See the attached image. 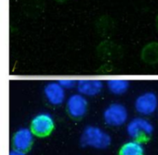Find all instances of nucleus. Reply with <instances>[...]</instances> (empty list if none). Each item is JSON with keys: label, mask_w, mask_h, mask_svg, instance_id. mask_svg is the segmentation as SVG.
Here are the masks:
<instances>
[{"label": "nucleus", "mask_w": 158, "mask_h": 155, "mask_svg": "<svg viewBox=\"0 0 158 155\" xmlns=\"http://www.w3.org/2000/svg\"><path fill=\"white\" fill-rule=\"evenodd\" d=\"M81 143L84 146L106 149L111 144V139L107 132L98 127L89 126L81 135Z\"/></svg>", "instance_id": "f257e3e1"}, {"label": "nucleus", "mask_w": 158, "mask_h": 155, "mask_svg": "<svg viewBox=\"0 0 158 155\" xmlns=\"http://www.w3.org/2000/svg\"><path fill=\"white\" fill-rule=\"evenodd\" d=\"M127 108L120 103H112L104 112V120L110 126L118 127L124 125L127 120Z\"/></svg>", "instance_id": "f03ea898"}, {"label": "nucleus", "mask_w": 158, "mask_h": 155, "mask_svg": "<svg viewBox=\"0 0 158 155\" xmlns=\"http://www.w3.org/2000/svg\"><path fill=\"white\" fill-rule=\"evenodd\" d=\"M55 126L54 120L50 114L40 113L31 122V130L37 136H48Z\"/></svg>", "instance_id": "7ed1b4c3"}, {"label": "nucleus", "mask_w": 158, "mask_h": 155, "mask_svg": "<svg viewBox=\"0 0 158 155\" xmlns=\"http://www.w3.org/2000/svg\"><path fill=\"white\" fill-rule=\"evenodd\" d=\"M127 133L131 138L138 139L144 136H149L153 132V125L145 118L133 119L127 127Z\"/></svg>", "instance_id": "20e7f679"}, {"label": "nucleus", "mask_w": 158, "mask_h": 155, "mask_svg": "<svg viewBox=\"0 0 158 155\" xmlns=\"http://www.w3.org/2000/svg\"><path fill=\"white\" fill-rule=\"evenodd\" d=\"M135 109L142 115H150L156 110L158 98L153 92H146L138 97L135 102Z\"/></svg>", "instance_id": "39448f33"}, {"label": "nucleus", "mask_w": 158, "mask_h": 155, "mask_svg": "<svg viewBox=\"0 0 158 155\" xmlns=\"http://www.w3.org/2000/svg\"><path fill=\"white\" fill-rule=\"evenodd\" d=\"M88 102L81 94H74L67 99V109L70 116L74 118H81L86 113Z\"/></svg>", "instance_id": "423d86ee"}, {"label": "nucleus", "mask_w": 158, "mask_h": 155, "mask_svg": "<svg viewBox=\"0 0 158 155\" xmlns=\"http://www.w3.org/2000/svg\"><path fill=\"white\" fill-rule=\"evenodd\" d=\"M33 141V132L31 129L22 128L15 132L13 138V145L15 150L26 151L31 147Z\"/></svg>", "instance_id": "0eeeda50"}, {"label": "nucleus", "mask_w": 158, "mask_h": 155, "mask_svg": "<svg viewBox=\"0 0 158 155\" xmlns=\"http://www.w3.org/2000/svg\"><path fill=\"white\" fill-rule=\"evenodd\" d=\"M44 95L51 104L60 105L65 99V91L59 82L48 83L44 87Z\"/></svg>", "instance_id": "6e6552de"}, {"label": "nucleus", "mask_w": 158, "mask_h": 155, "mask_svg": "<svg viewBox=\"0 0 158 155\" xmlns=\"http://www.w3.org/2000/svg\"><path fill=\"white\" fill-rule=\"evenodd\" d=\"M78 91L83 95L94 96L98 95L103 87V84L98 80H81L77 82Z\"/></svg>", "instance_id": "1a4fd4ad"}, {"label": "nucleus", "mask_w": 158, "mask_h": 155, "mask_svg": "<svg viewBox=\"0 0 158 155\" xmlns=\"http://www.w3.org/2000/svg\"><path fill=\"white\" fill-rule=\"evenodd\" d=\"M119 155H144L143 145L137 139L130 141L121 147Z\"/></svg>", "instance_id": "9d476101"}, {"label": "nucleus", "mask_w": 158, "mask_h": 155, "mask_svg": "<svg viewBox=\"0 0 158 155\" xmlns=\"http://www.w3.org/2000/svg\"><path fill=\"white\" fill-rule=\"evenodd\" d=\"M108 89L111 92L115 95H121L127 91L129 87V82L127 80H119V79H115V80H110L108 81Z\"/></svg>", "instance_id": "9b49d317"}, {"label": "nucleus", "mask_w": 158, "mask_h": 155, "mask_svg": "<svg viewBox=\"0 0 158 155\" xmlns=\"http://www.w3.org/2000/svg\"><path fill=\"white\" fill-rule=\"evenodd\" d=\"M59 84H60L64 89H66V88H67V89H70V88H72V87H74L75 85H77L75 80H68V79H67V80H59Z\"/></svg>", "instance_id": "f8f14e48"}, {"label": "nucleus", "mask_w": 158, "mask_h": 155, "mask_svg": "<svg viewBox=\"0 0 158 155\" xmlns=\"http://www.w3.org/2000/svg\"><path fill=\"white\" fill-rule=\"evenodd\" d=\"M10 155H25V153L24 151H21V150H18L15 149L14 150H11Z\"/></svg>", "instance_id": "ddd939ff"}, {"label": "nucleus", "mask_w": 158, "mask_h": 155, "mask_svg": "<svg viewBox=\"0 0 158 155\" xmlns=\"http://www.w3.org/2000/svg\"><path fill=\"white\" fill-rule=\"evenodd\" d=\"M55 1H56L57 2H60V3H63V2L67 1V0H55Z\"/></svg>", "instance_id": "4468645a"}, {"label": "nucleus", "mask_w": 158, "mask_h": 155, "mask_svg": "<svg viewBox=\"0 0 158 155\" xmlns=\"http://www.w3.org/2000/svg\"><path fill=\"white\" fill-rule=\"evenodd\" d=\"M156 24H157V26H158V17L157 18H156Z\"/></svg>", "instance_id": "2eb2a0df"}]
</instances>
